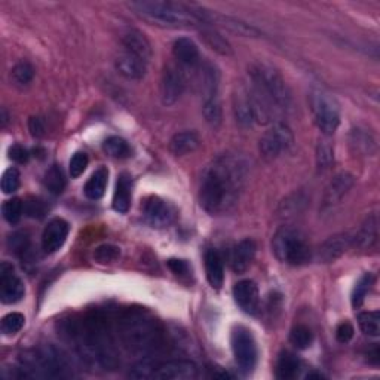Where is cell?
<instances>
[{"mask_svg": "<svg viewBox=\"0 0 380 380\" xmlns=\"http://www.w3.org/2000/svg\"><path fill=\"white\" fill-rule=\"evenodd\" d=\"M168 267L171 269V271L175 275H186L189 272V266L184 262V260H178V258H169L168 260Z\"/></svg>", "mask_w": 380, "mask_h": 380, "instance_id": "obj_52", "label": "cell"}, {"mask_svg": "<svg viewBox=\"0 0 380 380\" xmlns=\"http://www.w3.org/2000/svg\"><path fill=\"white\" fill-rule=\"evenodd\" d=\"M300 370V361L298 358L292 352H283L278 358L276 364V377L279 380H289L294 379Z\"/></svg>", "mask_w": 380, "mask_h": 380, "instance_id": "obj_30", "label": "cell"}, {"mask_svg": "<svg viewBox=\"0 0 380 380\" xmlns=\"http://www.w3.org/2000/svg\"><path fill=\"white\" fill-rule=\"evenodd\" d=\"M173 54L177 61L186 67H196L201 61V55H199L196 44L189 37L177 39L173 46Z\"/></svg>", "mask_w": 380, "mask_h": 380, "instance_id": "obj_23", "label": "cell"}, {"mask_svg": "<svg viewBox=\"0 0 380 380\" xmlns=\"http://www.w3.org/2000/svg\"><path fill=\"white\" fill-rule=\"evenodd\" d=\"M201 37L204 39V42L213 49V51L218 53L220 55H232V46L231 44H229L226 39L217 33L216 30H211V28H202L201 32Z\"/></svg>", "mask_w": 380, "mask_h": 380, "instance_id": "obj_32", "label": "cell"}, {"mask_svg": "<svg viewBox=\"0 0 380 380\" xmlns=\"http://www.w3.org/2000/svg\"><path fill=\"white\" fill-rule=\"evenodd\" d=\"M2 192L5 195L15 193L19 187V171L17 168H8L2 175Z\"/></svg>", "mask_w": 380, "mask_h": 380, "instance_id": "obj_45", "label": "cell"}, {"mask_svg": "<svg viewBox=\"0 0 380 380\" xmlns=\"http://www.w3.org/2000/svg\"><path fill=\"white\" fill-rule=\"evenodd\" d=\"M248 162L239 155H222L209 164L202 174L199 202L207 213H227L238 202L247 183Z\"/></svg>", "mask_w": 380, "mask_h": 380, "instance_id": "obj_2", "label": "cell"}, {"mask_svg": "<svg viewBox=\"0 0 380 380\" xmlns=\"http://www.w3.org/2000/svg\"><path fill=\"white\" fill-rule=\"evenodd\" d=\"M8 247L11 251L19 257H24L30 253V236L27 232H15L8 239Z\"/></svg>", "mask_w": 380, "mask_h": 380, "instance_id": "obj_41", "label": "cell"}, {"mask_svg": "<svg viewBox=\"0 0 380 380\" xmlns=\"http://www.w3.org/2000/svg\"><path fill=\"white\" fill-rule=\"evenodd\" d=\"M309 106L319 131L324 135H333L340 125V108L332 94L321 88H314L309 94Z\"/></svg>", "mask_w": 380, "mask_h": 380, "instance_id": "obj_8", "label": "cell"}, {"mask_svg": "<svg viewBox=\"0 0 380 380\" xmlns=\"http://www.w3.org/2000/svg\"><path fill=\"white\" fill-rule=\"evenodd\" d=\"M48 213V207L41 198H28L24 202V214L32 218H44Z\"/></svg>", "mask_w": 380, "mask_h": 380, "instance_id": "obj_47", "label": "cell"}, {"mask_svg": "<svg viewBox=\"0 0 380 380\" xmlns=\"http://www.w3.org/2000/svg\"><path fill=\"white\" fill-rule=\"evenodd\" d=\"M117 334L128 352L152 357L164 346V330L143 309H128L117 321Z\"/></svg>", "mask_w": 380, "mask_h": 380, "instance_id": "obj_3", "label": "cell"}, {"mask_svg": "<svg viewBox=\"0 0 380 380\" xmlns=\"http://www.w3.org/2000/svg\"><path fill=\"white\" fill-rule=\"evenodd\" d=\"M257 247L253 239H243L241 243H238L232 251V269L236 274L247 272L249 266L253 265L256 257Z\"/></svg>", "mask_w": 380, "mask_h": 380, "instance_id": "obj_21", "label": "cell"}, {"mask_svg": "<svg viewBox=\"0 0 380 380\" xmlns=\"http://www.w3.org/2000/svg\"><path fill=\"white\" fill-rule=\"evenodd\" d=\"M205 272L209 285L214 289H220L225 283V265L220 253L214 248L207 249L205 253Z\"/></svg>", "mask_w": 380, "mask_h": 380, "instance_id": "obj_22", "label": "cell"}, {"mask_svg": "<svg viewBox=\"0 0 380 380\" xmlns=\"http://www.w3.org/2000/svg\"><path fill=\"white\" fill-rule=\"evenodd\" d=\"M68 223L63 218H54L48 223L42 235V248L48 254L58 251L66 243L68 236Z\"/></svg>", "mask_w": 380, "mask_h": 380, "instance_id": "obj_17", "label": "cell"}, {"mask_svg": "<svg viewBox=\"0 0 380 380\" xmlns=\"http://www.w3.org/2000/svg\"><path fill=\"white\" fill-rule=\"evenodd\" d=\"M131 187H133V182L131 177L128 174H122L119 175L117 183H116V190L113 195V208L115 211L125 214L129 205H131Z\"/></svg>", "mask_w": 380, "mask_h": 380, "instance_id": "obj_27", "label": "cell"}, {"mask_svg": "<svg viewBox=\"0 0 380 380\" xmlns=\"http://www.w3.org/2000/svg\"><path fill=\"white\" fill-rule=\"evenodd\" d=\"M232 351L239 370L244 374H249L257 364V345L256 340L245 327H236L232 332Z\"/></svg>", "mask_w": 380, "mask_h": 380, "instance_id": "obj_10", "label": "cell"}, {"mask_svg": "<svg viewBox=\"0 0 380 380\" xmlns=\"http://www.w3.org/2000/svg\"><path fill=\"white\" fill-rule=\"evenodd\" d=\"M2 213H3V218L8 223L15 225L19 222V218H21L24 213V204L19 198L9 199V201H6L2 205Z\"/></svg>", "mask_w": 380, "mask_h": 380, "instance_id": "obj_40", "label": "cell"}, {"mask_svg": "<svg viewBox=\"0 0 380 380\" xmlns=\"http://www.w3.org/2000/svg\"><path fill=\"white\" fill-rule=\"evenodd\" d=\"M103 150L108 156L119 158V159L126 158V156H129V153H131V149H129L128 143L124 138L117 137V135L108 137L107 140H104Z\"/></svg>", "mask_w": 380, "mask_h": 380, "instance_id": "obj_33", "label": "cell"}, {"mask_svg": "<svg viewBox=\"0 0 380 380\" xmlns=\"http://www.w3.org/2000/svg\"><path fill=\"white\" fill-rule=\"evenodd\" d=\"M352 144L355 146V149L358 150V152H363V153H368V155H373L376 152V142L374 138L372 137V134H367V133H363V131H354L352 134Z\"/></svg>", "mask_w": 380, "mask_h": 380, "instance_id": "obj_44", "label": "cell"}, {"mask_svg": "<svg viewBox=\"0 0 380 380\" xmlns=\"http://www.w3.org/2000/svg\"><path fill=\"white\" fill-rule=\"evenodd\" d=\"M116 70L128 81H142L147 72V63L133 54H122L116 59Z\"/></svg>", "mask_w": 380, "mask_h": 380, "instance_id": "obj_20", "label": "cell"}, {"mask_svg": "<svg viewBox=\"0 0 380 380\" xmlns=\"http://www.w3.org/2000/svg\"><path fill=\"white\" fill-rule=\"evenodd\" d=\"M373 281L374 278L372 274H365L364 276H361V279L357 283L354 292H352V297H351V302H352V306L357 309V307H361L364 300L370 292V288H372L373 285Z\"/></svg>", "mask_w": 380, "mask_h": 380, "instance_id": "obj_36", "label": "cell"}, {"mask_svg": "<svg viewBox=\"0 0 380 380\" xmlns=\"http://www.w3.org/2000/svg\"><path fill=\"white\" fill-rule=\"evenodd\" d=\"M122 45L128 54L138 57L143 61L149 63L152 58V45L147 41V37L140 32V30L131 28L122 36Z\"/></svg>", "mask_w": 380, "mask_h": 380, "instance_id": "obj_19", "label": "cell"}, {"mask_svg": "<svg viewBox=\"0 0 380 380\" xmlns=\"http://www.w3.org/2000/svg\"><path fill=\"white\" fill-rule=\"evenodd\" d=\"M44 184L48 189L49 193L53 195H61L66 189V175L61 167L53 165L45 173Z\"/></svg>", "mask_w": 380, "mask_h": 380, "instance_id": "obj_31", "label": "cell"}, {"mask_svg": "<svg viewBox=\"0 0 380 380\" xmlns=\"http://www.w3.org/2000/svg\"><path fill=\"white\" fill-rule=\"evenodd\" d=\"M156 365L158 361L153 359V357H144L142 361H138L131 370H129L128 376L133 379H152Z\"/></svg>", "mask_w": 380, "mask_h": 380, "instance_id": "obj_38", "label": "cell"}, {"mask_svg": "<svg viewBox=\"0 0 380 380\" xmlns=\"http://www.w3.org/2000/svg\"><path fill=\"white\" fill-rule=\"evenodd\" d=\"M19 372L23 377L64 379L72 376V364L67 355L54 345L30 349L19 357Z\"/></svg>", "mask_w": 380, "mask_h": 380, "instance_id": "obj_5", "label": "cell"}, {"mask_svg": "<svg viewBox=\"0 0 380 380\" xmlns=\"http://www.w3.org/2000/svg\"><path fill=\"white\" fill-rule=\"evenodd\" d=\"M8 124V115H6V110L2 108V126H6Z\"/></svg>", "mask_w": 380, "mask_h": 380, "instance_id": "obj_53", "label": "cell"}, {"mask_svg": "<svg viewBox=\"0 0 380 380\" xmlns=\"http://www.w3.org/2000/svg\"><path fill=\"white\" fill-rule=\"evenodd\" d=\"M334 161L333 147L328 142H319L316 147V164L321 169L330 168V165Z\"/></svg>", "mask_w": 380, "mask_h": 380, "instance_id": "obj_46", "label": "cell"}, {"mask_svg": "<svg viewBox=\"0 0 380 380\" xmlns=\"http://www.w3.org/2000/svg\"><path fill=\"white\" fill-rule=\"evenodd\" d=\"M119 257H121V249L112 244L99 245L95 248V251H94V260L99 265L113 263Z\"/></svg>", "mask_w": 380, "mask_h": 380, "instance_id": "obj_42", "label": "cell"}, {"mask_svg": "<svg viewBox=\"0 0 380 380\" xmlns=\"http://www.w3.org/2000/svg\"><path fill=\"white\" fill-rule=\"evenodd\" d=\"M88 164H89L88 155L85 152H76L72 156V159H70V164H68L70 175H72V178L81 177L85 173Z\"/></svg>", "mask_w": 380, "mask_h": 380, "instance_id": "obj_48", "label": "cell"}, {"mask_svg": "<svg viewBox=\"0 0 380 380\" xmlns=\"http://www.w3.org/2000/svg\"><path fill=\"white\" fill-rule=\"evenodd\" d=\"M234 113L236 122L241 126L248 128L253 125V110L251 103H249L247 86H239L234 94Z\"/></svg>", "mask_w": 380, "mask_h": 380, "instance_id": "obj_24", "label": "cell"}, {"mask_svg": "<svg viewBox=\"0 0 380 380\" xmlns=\"http://www.w3.org/2000/svg\"><path fill=\"white\" fill-rule=\"evenodd\" d=\"M272 249L281 263L289 266L306 265L312 257V249L306 235L297 227H279L272 238Z\"/></svg>", "mask_w": 380, "mask_h": 380, "instance_id": "obj_7", "label": "cell"}, {"mask_svg": "<svg viewBox=\"0 0 380 380\" xmlns=\"http://www.w3.org/2000/svg\"><path fill=\"white\" fill-rule=\"evenodd\" d=\"M201 146V138L195 131L177 133L169 140V152L175 156H184L193 153Z\"/></svg>", "mask_w": 380, "mask_h": 380, "instance_id": "obj_26", "label": "cell"}, {"mask_svg": "<svg viewBox=\"0 0 380 380\" xmlns=\"http://www.w3.org/2000/svg\"><path fill=\"white\" fill-rule=\"evenodd\" d=\"M202 113H204L205 121H207L209 125L218 126L220 124H222L223 110H222V104H220V102H218V98L207 99V102H204Z\"/></svg>", "mask_w": 380, "mask_h": 380, "instance_id": "obj_37", "label": "cell"}, {"mask_svg": "<svg viewBox=\"0 0 380 380\" xmlns=\"http://www.w3.org/2000/svg\"><path fill=\"white\" fill-rule=\"evenodd\" d=\"M26 324V318L23 314L12 312L3 316L2 323H0V332H2L5 336H12L17 334L18 332H21V328Z\"/></svg>", "mask_w": 380, "mask_h": 380, "instance_id": "obj_39", "label": "cell"}, {"mask_svg": "<svg viewBox=\"0 0 380 380\" xmlns=\"http://www.w3.org/2000/svg\"><path fill=\"white\" fill-rule=\"evenodd\" d=\"M251 85L257 88L276 110H288L292 107V93L283 75L269 63L257 61L249 67Z\"/></svg>", "mask_w": 380, "mask_h": 380, "instance_id": "obj_6", "label": "cell"}, {"mask_svg": "<svg viewBox=\"0 0 380 380\" xmlns=\"http://www.w3.org/2000/svg\"><path fill=\"white\" fill-rule=\"evenodd\" d=\"M9 158L17 164H26L28 161V150L21 144H14L9 147Z\"/></svg>", "mask_w": 380, "mask_h": 380, "instance_id": "obj_49", "label": "cell"}, {"mask_svg": "<svg viewBox=\"0 0 380 380\" xmlns=\"http://www.w3.org/2000/svg\"><path fill=\"white\" fill-rule=\"evenodd\" d=\"M129 9L144 21L164 28H195L204 26L192 5L161 0H142L128 3Z\"/></svg>", "mask_w": 380, "mask_h": 380, "instance_id": "obj_4", "label": "cell"}, {"mask_svg": "<svg viewBox=\"0 0 380 380\" xmlns=\"http://www.w3.org/2000/svg\"><path fill=\"white\" fill-rule=\"evenodd\" d=\"M11 76L17 85H28L35 77V68L28 61H19L12 68Z\"/></svg>", "mask_w": 380, "mask_h": 380, "instance_id": "obj_43", "label": "cell"}, {"mask_svg": "<svg viewBox=\"0 0 380 380\" xmlns=\"http://www.w3.org/2000/svg\"><path fill=\"white\" fill-rule=\"evenodd\" d=\"M28 129H30V134H32L33 137H36V138L44 137L45 135V122H44V119L39 117V116L30 117Z\"/></svg>", "mask_w": 380, "mask_h": 380, "instance_id": "obj_51", "label": "cell"}, {"mask_svg": "<svg viewBox=\"0 0 380 380\" xmlns=\"http://www.w3.org/2000/svg\"><path fill=\"white\" fill-rule=\"evenodd\" d=\"M377 216L376 214H370L363 226L359 227V231L357 235H354V245L358 248H372L376 241H377Z\"/></svg>", "mask_w": 380, "mask_h": 380, "instance_id": "obj_28", "label": "cell"}, {"mask_svg": "<svg viewBox=\"0 0 380 380\" xmlns=\"http://www.w3.org/2000/svg\"><path fill=\"white\" fill-rule=\"evenodd\" d=\"M199 88H201V94L204 97V102L207 99L218 98V85H220V73L213 64H205L199 68Z\"/></svg>", "mask_w": 380, "mask_h": 380, "instance_id": "obj_25", "label": "cell"}, {"mask_svg": "<svg viewBox=\"0 0 380 380\" xmlns=\"http://www.w3.org/2000/svg\"><path fill=\"white\" fill-rule=\"evenodd\" d=\"M294 146V135L284 122H276L269 128L258 142V149L266 159H276L289 152Z\"/></svg>", "mask_w": 380, "mask_h": 380, "instance_id": "obj_9", "label": "cell"}, {"mask_svg": "<svg viewBox=\"0 0 380 380\" xmlns=\"http://www.w3.org/2000/svg\"><path fill=\"white\" fill-rule=\"evenodd\" d=\"M358 324H359V328H361V332L367 336L377 337L380 334V315L377 311L359 314Z\"/></svg>", "mask_w": 380, "mask_h": 380, "instance_id": "obj_34", "label": "cell"}, {"mask_svg": "<svg viewBox=\"0 0 380 380\" xmlns=\"http://www.w3.org/2000/svg\"><path fill=\"white\" fill-rule=\"evenodd\" d=\"M354 184H355V177L352 174L349 173L337 174L324 190L323 208L327 209L337 205L349 193V190L354 187Z\"/></svg>", "mask_w": 380, "mask_h": 380, "instance_id": "obj_16", "label": "cell"}, {"mask_svg": "<svg viewBox=\"0 0 380 380\" xmlns=\"http://www.w3.org/2000/svg\"><path fill=\"white\" fill-rule=\"evenodd\" d=\"M26 294V287L15 274V269L11 263L3 262L0 265V300L5 305H14L19 302Z\"/></svg>", "mask_w": 380, "mask_h": 380, "instance_id": "obj_11", "label": "cell"}, {"mask_svg": "<svg viewBox=\"0 0 380 380\" xmlns=\"http://www.w3.org/2000/svg\"><path fill=\"white\" fill-rule=\"evenodd\" d=\"M184 75L182 68L175 66H168L164 70L162 81H161V95L162 102L167 106L175 104L180 98L183 95L184 91Z\"/></svg>", "mask_w": 380, "mask_h": 380, "instance_id": "obj_14", "label": "cell"}, {"mask_svg": "<svg viewBox=\"0 0 380 380\" xmlns=\"http://www.w3.org/2000/svg\"><path fill=\"white\" fill-rule=\"evenodd\" d=\"M198 377V365L187 359H171L158 363L152 379L156 380H192Z\"/></svg>", "mask_w": 380, "mask_h": 380, "instance_id": "obj_12", "label": "cell"}, {"mask_svg": "<svg viewBox=\"0 0 380 380\" xmlns=\"http://www.w3.org/2000/svg\"><path fill=\"white\" fill-rule=\"evenodd\" d=\"M234 298L236 305L243 309L245 314L253 315L257 312L260 306V294L258 288L251 279H244L234 287Z\"/></svg>", "mask_w": 380, "mask_h": 380, "instance_id": "obj_18", "label": "cell"}, {"mask_svg": "<svg viewBox=\"0 0 380 380\" xmlns=\"http://www.w3.org/2000/svg\"><path fill=\"white\" fill-rule=\"evenodd\" d=\"M354 333H355V330H354L352 324L342 323L336 330V337L340 343H348L349 340L354 337Z\"/></svg>", "mask_w": 380, "mask_h": 380, "instance_id": "obj_50", "label": "cell"}, {"mask_svg": "<svg viewBox=\"0 0 380 380\" xmlns=\"http://www.w3.org/2000/svg\"><path fill=\"white\" fill-rule=\"evenodd\" d=\"M289 342L297 349H307L314 342L312 330L306 325H296L289 333Z\"/></svg>", "mask_w": 380, "mask_h": 380, "instance_id": "obj_35", "label": "cell"}, {"mask_svg": "<svg viewBox=\"0 0 380 380\" xmlns=\"http://www.w3.org/2000/svg\"><path fill=\"white\" fill-rule=\"evenodd\" d=\"M146 222L156 229H162L174 222V209L162 198L149 196L143 205Z\"/></svg>", "mask_w": 380, "mask_h": 380, "instance_id": "obj_13", "label": "cell"}, {"mask_svg": "<svg viewBox=\"0 0 380 380\" xmlns=\"http://www.w3.org/2000/svg\"><path fill=\"white\" fill-rule=\"evenodd\" d=\"M354 245V235L337 234L330 236L318 249V258L321 263H333L342 257Z\"/></svg>", "mask_w": 380, "mask_h": 380, "instance_id": "obj_15", "label": "cell"}, {"mask_svg": "<svg viewBox=\"0 0 380 380\" xmlns=\"http://www.w3.org/2000/svg\"><path fill=\"white\" fill-rule=\"evenodd\" d=\"M108 183V171L106 167L98 168L97 171L89 177L84 187V193L88 199H93V201H98L102 199L106 193V187Z\"/></svg>", "mask_w": 380, "mask_h": 380, "instance_id": "obj_29", "label": "cell"}, {"mask_svg": "<svg viewBox=\"0 0 380 380\" xmlns=\"http://www.w3.org/2000/svg\"><path fill=\"white\" fill-rule=\"evenodd\" d=\"M61 336L72 343L77 355L89 367L106 372L117 368L119 355L115 340L108 321L99 311L61 323Z\"/></svg>", "mask_w": 380, "mask_h": 380, "instance_id": "obj_1", "label": "cell"}]
</instances>
